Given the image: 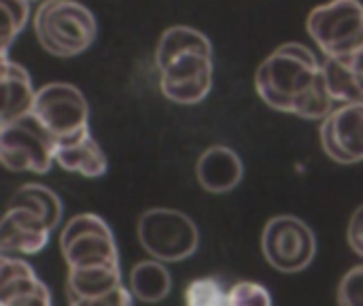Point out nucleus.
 Segmentation results:
<instances>
[{"instance_id": "9d476101", "label": "nucleus", "mask_w": 363, "mask_h": 306, "mask_svg": "<svg viewBox=\"0 0 363 306\" xmlns=\"http://www.w3.org/2000/svg\"><path fill=\"white\" fill-rule=\"evenodd\" d=\"M160 87L177 104H198L213 87V53L183 51L160 68Z\"/></svg>"}, {"instance_id": "dca6fc26", "label": "nucleus", "mask_w": 363, "mask_h": 306, "mask_svg": "<svg viewBox=\"0 0 363 306\" xmlns=\"http://www.w3.org/2000/svg\"><path fill=\"white\" fill-rule=\"evenodd\" d=\"M55 164L68 173H79L83 177H102L106 173V155L87 132L77 141L62 143L55 147Z\"/></svg>"}, {"instance_id": "b1692460", "label": "nucleus", "mask_w": 363, "mask_h": 306, "mask_svg": "<svg viewBox=\"0 0 363 306\" xmlns=\"http://www.w3.org/2000/svg\"><path fill=\"white\" fill-rule=\"evenodd\" d=\"M347 236H349L351 249H353L357 256H362L363 258V204L353 213V217H351V222H349V232H347Z\"/></svg>"}, {"instance_id": "4468645a", "label": "nucleus", "mask_w": 363, "mask_h": 306, "mask_svg": "<svg viewBox=\"0 0 363 306\" xmlns=\"http://www.w3.org/2000/svg\"><path fill=\"white\" fill-rule=\"evenodd\" d=\"M242 160L240 155L223 145H215L206 149L196 166L198 183L211 194H225L238 187L242 181Z\"/></svg>"}, {"instance_id": "f257e3e1", "label": "nucleus", "mask_w": 363, "mask_h": 306, "mask_svg": "<svg viewBox=\"0 0 363 306\" xmlns=\"http://www.w3.org/2000/svg\"><path fill=\"white\" fill-rule=\"evenodd\" d=\"M321 77L323 64L308 47L300 43H285L257 68L255 89L268 106L300 117Z\"/></svg>"}, {"instance_id": "aec40b11", "label": "nucleus", "mask_w": 363, "mask_h": 306, "mask_svg": "<svg viewBox=\"0 0 363 306\" xmlns=\"http://www.w3.org/2000/svg\"><path fill=\"white\" fill-rule=\"evenodd\" d=\"M2 6V55H9V47L23 30L30 17V0H0Z\"/></svg>"}, {"instance_id": "4be33fe9", "label": "nucleus", "mask_w": 363, "mask_h": 306, "mask_svg": "<svg viewBox=\"0 0 363 306\" xmlns=\"http://www.w3.org/2000/svg\"><path fill=\"white\" fill-rule=\"evenodd\" d=\"M228 305L230 306H268L272 305V296L259 283L242 281L228 290Z\"/></svg>"}, {"instance_id": "1a4fd4ad", "label": "nucleus", "mask_w": 363, "mask_h": 306, "mask_svg": "<svg viewBox=\"0 0 363 306\" xmlns=\"http://www.w3.org/2000/svg\"><path fill=\"white\" fill-rule=\"evenodd\" d=\"M60 249L68 268L119 264V251L108 224L91 213L72 217L60 236Z\"/></svg>"}, {"instance_id": "f03ea898", "label": "nucleus", "mask_w": 363, "mask_h": 306, "mask_svg": "<svg viewBox=\"0 0 363 306\" xmlns=\"http://www.w3.org/2000/svg\"><path fill=\"white\" fill-rule=\"evenodd\" d=\"M60 219L62 202L55 192L38 183L21 185L13 194L0 226V251L6 256L43 251Z\"/></svg>"}, {"instance_id": "2eb2a0df", "label": "nucleus", "mask_w": 363, "mask_h": 306, "mask_svg": "<svg viewBox=\"0 0 363 306\" xmlns=\"http://www.w3.org/2000/svg\"><path fill=\"white\" fill-rule=\"evenodd\" d=\"M0 83H2V117L0 124L15 121L34 109L36 89L32 85V79L28 70L21 64H15L9 60V55H2V68H0Z\"/></svg>"}, {"instance_id": "393cba45", "label": "nucleus", "mask_w": 363, "mask_h": 306, "mask_svg": "<svg viewBox=\"0 0 363 306\" xmlns=\"http://www.w3.org/2000/svg\"><path fill=\"white\" fill-rule=\"evenodd\" d=\"M351 58V62H353V66L357 68V72H359V77L363 79V49L359 53H355V55H349Z\"/></svg>"}, {"instance_id": "9b49d317", "label": "nucleus", "mask_w": 363, "mask_h": 306, "mask_svg": "<svg viewBox=\"0 0 363 306\" xmlns=\"http://www.w3.org/2000/svg\"><path fill=\"white\" fill-rule=\"evenodd\" d=\"M66 298L72 306H128L134 300L121 285L119 264L68 268Z\"/></svg>"}, {"instance_id": "6ab92c4d", "label": "nucleus", "mask_w": 363, "mask_h": 306, "mask_svg": "<svg viewBox=\"0 0 363 306\" xmlns=\"http://www.w3.org/2000/svg\"><path fill=\"white\" fill-rule=\"evenodd\" d=\"M191 49L213 53L211 40L200 30H194V28H187V26L168 28L162 34V38L157 43V49H155V66H157V70L164 64H168L174 55H179L183 51H191Z\"/></svg>"}, {"instance_id": "20e7f679", "label": "nucleus", "mask_w": 363, "mask_h": 306, "mask_svg": "<svg viewBox=\"0 0 363 306\" xmlns=\"http://www.w3.org/2000/svg\"><path fill=\"white\" fill-rule=\"evenodd\" d=\"M0 160L11 173L45 175L55 162V138L34 113H28L0 124Z\"/></svg>"}, {"instance_id": "39448f33", "label": "nucleus", "mask_w": 363, "mask_h": 306, "mask_svg": "<svg viewBox=\"0 0 363 306\" xmlns=\"http://www.w3.org/2000/svg\"><path fill=\"white\" fill-rule=\"evenodd\" d=\"M143 249L162 262H181L198 251L200 234L196 224L174 209H149L136 224Z\"/></svg>"}, {"instance_id": "6e6552de", "label": "nucleus", "mask_w": 363, "mask_h": 306, "mask_svg": "<svg viewBox=\"0 0 363 306\" xmlns=\"http://www.w3.org/2000/svg\"><path fill=\"white\" fill-rule=\"evenodd\" d=\"M262 251L272 268L294 275L311 266L317 253V241L306 222L294 215H279L264 228Z\"/></svg>"}, {"instance_id": "0eeeda50", "label": "nucleus", "mask_w": 363, "mask_h": 306, "mask_svg": "<svg viewBox=\"0 0 363 306\" xmlns=\"http://www.w3.org/2000/svg\"><path fill=\"white\" fill-rule=\"evenodd\" d=\"M32 113L53 134L55 147L89 132V106L83 92L70 83H47L36 89Z\"/></svg>"}, {"instance_id": "5701e85b", "label": "nucleus", "mask_w": 363, "mask_h": 306, "mask_svg": "<svg viewBox=\"0 0 363 306\" xmlns=\"http://www.w3.org/2000/svg\"><path fill=\"white\" fill-rule=\"evenodd\" d=\"M338 302L345 306H363V266L351 268L338 288Z\"/></svg>"}, {"instance_id": "f3484780", "label": "nucleus", "mask_w": 363, "mask_h": 306, "mask_svg": "<svg viewBox=\"0 0 363 306\" xmlns=\"http://www.w3.org/2000/svg\"><path fill=\"white\" fill-rule=\"evenodd\" d=\"M162 260L138 262L130 273V292L140 302H162L172 290V277Z\"/></svg>"}, {"instance_id": "a211bd4d", "label": "nucleus", "mask_w": 363, "mask_h": 306, "mask_svg": "<svg viewBox=\"0 0 363 306\" xmlns=\"http://www.w3.org/2000/svg\"><path fill=\"white\" fill-rule=\"evenodd\" d=\"M323 72L330 85V92L336 102H363V79L357 68L353 66L351 58H330L325 55Z\"/></svg>"}, {"instance_id": "423d86ee", "label": "nucleus", "mask_w": 363, "mask_h": 306, "mask_svg": "<svg viewBox=\"0 0 363 306\" xmlns=\"http://www.w3.org/2000/svg\"><path fill=\"white\" fill-rule=\"evenodd\" d=\"M306 28L325 55H355L363 49V4L359 0H330L311 11Z\"/></svg>"}, {"instance_id": "412c9836", "label": "nucleus", "mask_w": 363, "mask_h": 306, "mask_svg": "<svg viewBox=\"0 0 363 306\" xmlns=\"http://www.w3.org/2000/svg\"><path fill=\"white\" fill-rule=\"evenodd\" d=\"M185 300L191 306H221L228 305V290L219 279L206 277V279H196L187 292Z\"/></svg>"}, {"instance_id": "ddd939ff", "label": "nucleus", "mask_w": 363, "mask_h": 306, "mask_svg": "<svg viewBox=\"0 0 363 306\" xmlns=\"http://www.w3.org/2000/svg\"><path fill=\"white\" fill-rule=\"evenodd\" d=\"M49 288L34 275L32 266L19 258L2 253L0 258V305L49 306Z\"/></svg>"}, {"instance_id": "7ed1b4c3", "label": "nucleus", "mask_w": 363, "mask_h": 306, "mask_svg": "<svg viewBox=\"0 0 363 306\" xmlns=\"http://www.w3.org/2000/svg\"><path fill=\"white\" fill-rule=\"evenodd\" d=\"M40 47L57 58H72L96 40L98 23L91 11L74 0H43L34 15Z\"/></svg>"}, {"instance_id": "f8f14e48", "label": "nucleus", "mask_w": 363, "mask_h": 306, "mask_svg": "<svg viewBox=\"0 0 363 306\" xmlns=\"http://www.w3.org/2000/svg\"><path fill=\"white\" fill-rule=\"evenodd\" d=\"M323 151L340 164L363 160V102H347L334 109L321 126Z\"/></svg>"}]
</instances>
